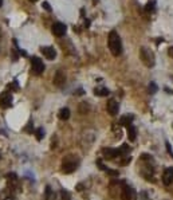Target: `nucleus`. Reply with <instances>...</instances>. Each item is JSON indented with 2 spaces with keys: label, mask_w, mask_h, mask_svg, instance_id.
I'll return each instance as SVG.
<instances>
[{
  "label": "nucleus",
  "mask_w": 173,
  "mask_h": 200,
  "mask_svg": "<svg viewBox=\"0 0 173 200\" xmlns=\"http://www.w3.org/2000/svg\"><path fill=\"white\" fill-rule=\"evenodd\" d=\"M31 70H32V73L35 75H39V74H42L44 71V63H43L41 58L32 57V59H31Z\"/></svg>",
  "instance_id": "20e7f679"
},
{
  "label": "nucleus",
  "mask_w": 173,
  "mask_h": 200,
  "mask_svg": "<svg viewBox=\"0 0 173 200\" xmlns=\"http://www.w3.org/2000/svg\"><path fill=\"white\" fill-rule=\"evenodd\" d=\"M58 117L60 118V120L66 121L70 118V109L69 108H62L59 110V113H58Z\"/></svg>",
  "instance_id": "4468645a"
},
{
  "label": "nucleus",
  "mask_w": 173,
  "mask_h": 200,
  "mask_svg": "<svg viewBox=\"0 0 173 200\" xmlns=\"http://www.w3.org/2000/svg\"><path fill=\"white\" fill-rule=\"evenodd\" d=\"M162 183L165 185H171L173 183V168H166L162 175Z\"/></svg>",
  "instance_id": "1a4fd4ad"
},
{
  "label": "nucleus",
  "mask_w": 173,
  "mask_h": 200,
  "mask_svg": "<svg viewBox=\"0 0 173 200\" xmlns=\"http://www.w3.org/2000/svg\"><path fill=\"white\" fill-rule=\"evenodd\" d=\"M2 5H3V0H0V7H2Z\"/></svg>",
  "instance_id": "e433bc0d"
},
{
  "label": "nucleus",
  "mask_w": 173,
  "mask_h": 200,
  "mask_svg": "<svg viewBox=\"0 0 173 200\" xmlns=\"http://www.w3.org/2000/svg\"><path fill=\"white\" fill-rule=\"evenodd\" d=\"M97 164H98V165H100V168H101V169H102V171H106V169H107V168H106V167H105V165H103V164H102V161H101V160H98V161H97Z\"/></svg>",
  "instance_id": "c85d7f7f"
},
{
  "label": "nucleus",
  "mask_w": 173,
  "mask_h": 200,
  "mask_svg": "<svg viewBox=\"0 0 173 200\" xmlns=\"http://www.w3.org/2000/svg\"><path fill=\"white\" fill-rule=\"evenodd\" d=\"M7 177H8V180H12V181L16 180V175H15V173H10V175H7Z\"/></svg>",
  "instance_id": "cd10ccee"
},
{
  "label": "nucleus",
  "mask_w": 173,
  "mask_h": 200,
  "mask_svg": "<svg viewBox=\"0 0 173 200\" xmlns=\"http://www.w3.org/2000/svg\"><path fill=\"white\" fill-rule=\"evenodd\" d=\"M4 200H15V198H14V196H11V198H5Z\"/></svg>",
  "instance_id": "f704fd0d"
},
{
  "label": "nucleus",
  "mask_w": 173,
  "mask_h": 200,
  "mask_svg": "<svg viewBox=\"0 0 173 200\" xmlns=\"http://www.w3.org/2000/svg\"><path fill=\"white\" fill-rule=\"evenodd\" d=\"M107 112H109L110 115H116L118 114V110H119V105L118 102L116 101V99H110L109 102H107Z\"/></svg>",
  "instance_id": "9d476101"
},
{
  "label": "nucleus",
  "mask_w": 173,
  "mask_h": 200,
  "mask_svg": "<svg viewBox=\"0 0 173 200\" xmlns=\"http://www.w3.org/2000/svg\"><path fill=\"white\" fill-rule=\"evenodd\" d=\"M50 195H51V188L50 187H46V200L50 199Z\"/></svg>",
  "instance_id": "bb28decb"
},
{
  "label": "nucleus",
  "mask_w": 173,
  "mask_h": 200,
  "mask_svg": "<svg viewBox=\"0 0 173 200\" xmlns=\"http://www.w3.org/2000/svg\"><path fill=\"white\" fill-rule=\"evenodd\" d=\"M154 5H156V2H154V0H152V2H149V3L146 4L145 10H146V11H153V10H154Z\"/></svg>",
  "instance_id": "aec40b11"
},
{
  "label": "nucleus",
  "mask_w": 173,
  "mask_h": 200,
  "mask_svg": "<svg viewBox=\"0 0 173 200\" xmlns=\"http://www.w3.org/2000/svg\"><path fill=\"white\" fill-rule=\"evenodd\" d=\"M77 94H78V95H81V94H83V90H82V89H79V90H78V92H77Z\"/></svg>",
  "instance_id": "72a5a7b5"
},
{
  "label": "nucleus",
  "mask_w": 173,
  "mask_h": 200,
  "mask_svg": "<svg viewBox=\"0 0 173 200\" xmlns=\"http://www.w3.org/2000/svg\"><path fill=\"white\" fill-rule=\"evenodd\" d=\"M168 54L171 55V57L173 58V47H169V50H168Z\"/></svg>",
  "instance_id": "7c9ffc66"
},
{
  "label": "nucleus",
  "mask_w": 173,
  "mask_h": 200,
  "mask_svg": "<svg viewBox=\"0 0 173 200\" xmlns=\"http://www.w3.org/2000/svg\"><path fill=\"white\" fill-rule=\"evenodd\" d=\"M66 24L63 23H54V26H52V34L57 36H63L64 34H66Z\"/></svg>",
  "instance_id": "6e6552de"
},
{
  "label": "nucleus",
  "mask_w": 173,
  "mask_h": 200,
  "mask_svg": "<svg viewBox=\"0 0 173 200\" xmlns=\"http://www.w3.org/2000/svg\"><path fill=\"white\" fill-rule=\"evenodd\" d=\"M41 51L48 61H52V59L57 57V51L54 50V47H50V46H47V47H42Z\"/></svg>",
  "instance_id": "f8f14e48"
},
{
  "label": "nucleus",
  "mask_w": 173,
  "mask_h": 200,
  "mask_svg": "<svg viewBox=\"0 0 173 200\" xmlns=\"http://www.w3.org/2000/svg\"><path fill=\"white\" fill-rule=\"evenodd\" d=\"M133 115L132 114H126L121 117V120H119V124L122 125V126H129V125H132V121H133Z\"/></svg>",
  "instance_id": "2eb2a0df"
},
{
  "label": "nucleus",
  "mask_w": 173,
  "mask_h": 200,
  "mask_svg": "<svg viewBox=\"0 0 173 200\" xmlns=\"http://www.w3.org/2000/svg\"><path fill=\"white\" fill-rule=\"evenodd\" d=\"M83 189V185L82 184H78V185H77V191H82Z\"/></svg>",
  "instance_id": "2f4dec72"
},
{
  "label": "nucleus",
  "mask_w": 173,
  "mask_h": 200,
  "mask_svg": "<svg viewBox=\"0 0 173 200\" xmlns=\"http://www.w3.org/2000/svg\"><path fill=\"white\" fill-rule=\"evenodd\" d=\"M130 161H132V157H129V156H123V158L121 160V165H128Z\"/></svg>",
  "instance_id": "412c9836"
},
{
  "label": "nucleus",
  "mask_w": 173,
  "mask_h": 200,
  "mask_svg": "<svg viewBox=\"0 0 173 200\" xmlns=\"http://www.w3.org/2000/svg\"><path fill=\"white\" fill-rule=\"evenodd\" d=\"M60 196L63 200H70V193L67 191H60Z\"/></svg>",
  "instance_id": "4be33fe9"
},
{
  "label": "nucleus",
  "mask_w": 173,
  "mask_h": 200,
  "mask_svg": "<svg viewBox=\"0 0 173 200\" xmlns=\"http://www.w3.org/2000/svg\"><path fill=\"white\" fill-rule=\"evenodd\" d=\"M12 105V94L10 92H3L0 94V106L4 109L10 108Z\"/></svg>",
  "instance_id": "39448f33"
},
{
  "label": "nucleus",
  "mask_w": 173,
  "mask_h": 200,
  "mask_svg": "<svg viewBox=\"0 0 173 200\" xmlns=\"http://www.w3.org/2000/svg\"><path fill=\"white\" fill-rule=\"evenodd\" d=\"M52 82H54V85L58 86V87H62V86H63L64 82H66V75H64L63 71H62V70H58L57 73H55Z\"/></svg>",
  "instance_id": "0eeeda50"
},
{
  "label": "nucleus",
  "mask_w": 173,
  "mask_h": 200,
  "mask_svg": "<svg viewBox=\"0 0 173 200\" xmlns=\"http://www.w3.org/2000/svg\"><path fill=\"white\" fill-rule=\"evenodd\" d=\"M140 58L144 62L145 66L148 67H153L154 66V54L150 50H148L146 47H142L140 50Z\"/></svg>",
  "instance_id": "7ed1b4c3"
},
{
  "label": "nucleus",
  "mask_w": 173,
  "mask_h": 200,
  "mask_svg": "<svg viewBox=\"0 0 173 200\" xmlns=\"http://www.w3.org/2000/svg\"><path fill=\"white\" fill-rule=\"evenodd\" d=\"M8 87H10L11 90H18V82H16V81H14L11 85H8Z\"/></svg>",
  "instance_id": "a878e982"
},
{
  "label": "nucleus",
  "mask_w": 173,
  "mask_h": 200,
  "mask_svg": "<svg viewBox=\"0 0 173 200\" xmlns=\"http://www.w3.org/2000/svg\"><path fill=\"white\" fill-rule=\"evenodd\" d=\"M122 198L123 200H135L137 199V193H135V191L132 187L125 185L122 189Z\"/></svg>",
  "instance_id": "423d86ee"
},
{
  "label": "nucleus",
  "mask_w": 173,
  "mask_h": 200,
  "mask_svg": "<svg viewBox=\"0 0 173 200\" xmlns=\"http://www.w3.org/2000/svg\"><path fill=\"white\" fill-rule=\"evenodd\" d=\"M165 146H166V151H168V153L173 157V149H172V146H171V144H169L168 141L165 142Z\"/></svg>",
  "instance_id": "b1692460"
},
{
  "label": "nucleus",
  "mask_w": 173,
  "mask_h": 200,
  "mask_svg": "<svg viewBox=\"0 0 173 200\" xmlns=\"http://www.w3.org/2000/svg\"><path fill=\"white\" fill-rule=\"evenodd\" d=\"M126 134H128V138L129 141H134L135 140V136H137V130L133 125H129L128 129H126Z\"/></svg>",
  "instance_id": "ddd939ff"
},
{
  "label": "nucleus",
  "mask_w": 173,
  "mask_h": 200,
  "mask_svg": "<svg viewBox=\"0 0 173 200\" xmlns=\"http://www.w3.org/2000/svg\"><path fill=\"white\" fill-rule=\"evenodd\" d=\"M77 165H78L77 158H74L73 156H67L66 158H63V162H62V172L63 173H71L77 169Z\"/></svg>",
  "instance_id": "f03ea898"
},
{
  "label": "nucleus",
  "mask_w": 173,
  "mask_h": 200,
  "mask_svg": "<svg viewBox=\"0 0 173 200\" xmlns=\"http://www.w3.org/2000/svg\"><path fill=\"white\" fill-rule=\"evenodd\" d=\"M102 155H103L105 158H107V160H113V158H116L118 155V149H113V148H105L102 149Z\"/></svg>",
  "instance_id": "9b49d317"
},
{
  "label": "nucleus",
  "mask_w": 173,
  "mask_h": 200,
  "mask_svg": "<svg viewBox=\"0 0 173 200\" xmlns=\"http://www.w3.org/2000/svg\"><path fill=\"white\" fill-rule=\"evenodd\" d=\"M157 90H158V87H157L156 83L150 82V85H149V93H150V94H156Z\"/></svg>",
  "instance_id": "6ab92c4d"
},
{
  "label": "nucleus",
  "mask_w": 173,
  "mask_h": 200,
  "mask_svg": "<svg viewBox=\"0 0 173 200\" xmlns=\"http://www.w3.org/2000/svg\"><path fill=\"white\" fill-rule=\"evenodd\" d=\"M109 48L114 57H118L122 52V43L117 31H110L109 34Z\"/></svg>",
  "instance_id": "f257e3e1"
},
{
  "label": "nucleus",
  "mask_w": 173,
  "mask_h": 200,
  "mask_svg": "<svg viewBox=\"0 0 173 200\" xmlns=\"http://www.w3.org/2000/svg\"><path fill=\"white\" fill-rule=\"evenodd\" d=\"M35 136H36V140H38V141H41L43 137H44V130H43L42 128H38V129L35 130Z\"/></svg>",
  "instance_id": "a211bd4d"
},
{
  "label": "nucleus",
  "mask_w": 173,
  "mask_h": 200,
  "mask_svg": "<svg viewBox=\"0 0 173 200\" xmlns=\"http://www.w3.org/2000/svg\"><path fill=\"white\" fill-rule=\"evenodd\" d=\"M89 105L86 104V102H81V105H79V113H82V114H86L89 112Z\"/></svg>",
  "instance_id": "f3484780"
},
{
  "label": "nucleus",
  "mask_w": 173,
  "mask_h": 200,
  "mask_svg": "<svg viewBox=\"0 0 173 200\" xmlns=\"http://www.w3.org/2000/svg\"><path fill=\"white\" fill-rule=\"evenodd\" d=\"M43 8H44L46 11H48V12H51V7H50V4H48L47 2H43V5H42Z\"/></svg>",
  "instance_id": "393cba45"
},
{
  "label": "nucleus",
  "mask_w": 173,
  "mask_h": 200,
  "mask_svg": "<svg viewBox=\"0 0 173 200\" xmlns=\"http://www.w3.org/2000/svg\"><path fill=\"white\" fill-rule=\"evenodd\" d=\"M106 173L109 176H113V177H117L118 176V171H112V169H106Z\"/></svg>",
  "instance_id": "5701e85b"
},
{
  "label": "nucleus",
  "mask_w": 173,
  "mask_h": 200,
  "mask_svg": "<svg viewBox=\"0 0 173 200\" xmlns=\"http://www.w3.org/2000/svg\"><path fill=\"white\" fill-rule=\"evenodd\" d=\"M30 2L31 3H35V2H38V0H30Z\"/></svg>",
  "instance_id": "c9c22d12"
},
{
  "label": "nucleus",
  "mask_w": 173,
  "mask_h": 200,
  "mask_svg": "<svg viewBox=\"0 0 173 200\" xmlns=\"http://www.w3.org/2000/svg\"><path fill=\"white\" fill-rule=\"evenodd\" d=\"M165 90H166V92H168V94H173V90L168 89V87H165Z\"/></svg>",
  "instance_id": "473e14b6"
},
{
  "label": "nucleus",
  "mask_w": 173,
  "mask_h": 200,
  "mask_svg": "<svg viewBox=\"0 0 173 200\" xmlns=\"http://www.w3.org/2000/svg\"><path fill=\"white\" fill-rule=\"evenodd\" d=\"M32 130V122H28V125H27V128H26V132H31Z\"/></svg>",
  "instance_id": "c756f323"
},
{
  "label": "nucleus",
  "mask_w": 173,
  "mask_h": 200,
  "mask_svg": "<svg viewBox=\"0 0 173 200\" xmlns=\"http://www.w3.org/2000/svg\"><path fill=\"white\" fill-rule=\"evenodd\" d=\"M94 94L98 95V97H107L110 94V92H109V89H106V87H101V89L94 90Z\"/></svg>",
  "instance_id": "dca6fc26"
}]
</instances>
